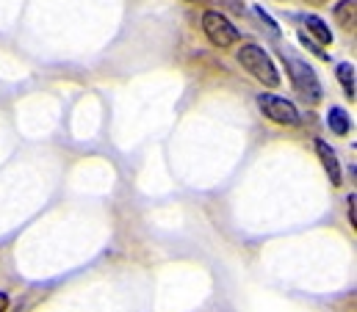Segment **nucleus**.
<instances>
[{
    "label": "nucleus",
    "instance_id": "f257e3e1",
    "mask_svg": "<svg viewBox=\"0 0 357 312\" xmlns=\"http://www.w3.org/2000/svg\"><path fill=\"white\" fill-rule=\"evenodd\" d=\"M238 64L255 80H261L264 86H277L280 83V72H277L271 56L261 45H241L238 47Z\"/></svg>",
    "mask_w": 357,
    "mask_h": 312
},
{
    "label": "nucleus",
    "instance_id": "f03ea898",
    "mask_svg": "<svg viewBox=\"0 0 357 312\" xmlns=\"http://www.w3.org/2000/svg\"><path fill=\"white\" fill-rule=\"evenodd\" d=\"M282 64H285V72H288V78L294 83V88H296L307 102H319V100H321V83L316 78L313 67H307L305 61L291 58V56H285V53H282Z\"/></svg>",
    "mask_w": 357,
    "mask_h": 312
},
{
    "label": "nucleus",
    "instance_id": "7ed1b4c3",
    "mask_svg": "<svg viewBox=\"0 0 357 312\" xmlns=\"http://www.w3.org/2000/svg\"><path fill=\"white\" fill-rule=\"evenodd\" d=\"M202 31H205L208 42L213 47H219V50L233 47L238 42V28L225 14H219V11H205L202 14Z\"/></svg>",
    "mask_w": 357,
    "mask_h": 312
},
{
    "label": "nucleus",
    "instance_id": "20e7f679",
    "mask_svg": "<svg viewBox=\"0 0 357 312\" xmlns=\"http://www.w3.org/2000/svg\"><path fill=\"white\" fill-rule=\"evenodd\" d=\"M258 105L264 111V116H268L271 122L277 125H285V127H296L299 125V111L294 102L282 100V97H274V94H261L258 97Z\"/></svg>",
    "mask_w": 357,
    "mask_h": 312
},
{
    "label": "nucleus",
    "instance_id": "39448f33",
    "mask_svg": "<svg viewBox=\"0 0 357 312\" xmlns=\"http://www.w3.org/2000/svg\"><path fill=\"white\" fill-rule=\"evenodd\" d=\"M316 153H319V160H321L324 171L330 174V182H333V185H341V163H338V155H335V150H333L327 141L316 139Z\"/></svg>",
    "mask_w": 357,
    "mask_h": 312
},
{
    "label": "nucleus",
    "instance_id": "423d86ee",
    "mask_svg": "<svg viewBox=\"0 0 357 312\" xmlns=\"http://www.w3.org/2000/svg\"><path fill=\"white\" fill-rule=\"evenodd\" d=\"M305 28L307 33H313L319 39V45H333V31L327 28V22L316 14H305Z\"/></svg>",
    "mask_w": 357,
    "mask_h": 312
},
{
    "label": "nucleus",
    "instance_id": "0eeeda50",
    "mask_svg": "<svg viewBox=\"0 0 357 312\" xmlns=\"http://www.w3.org/2000/svg\"><path fill=\"white\" fill-rule=\"evenodd\" d=\"M355 6L357 0H341L335 6V20L344 31H355Z\"/></svg>",
    "mask_w": 357,
    "mask_h": 312
},
{
    "label": "nucleus",
    "instance_id": "6e6552de",
    "mask_svg": "<svg viewBox=\"0 0 357 312\" xmlns=\"http://www.w3.org/2000/svg\"><path fill=\"white\" fill-rule=\"evenodd\" d=\"M327 125H330V130H333L335 136H347V133H349V114L335 105V108H330V114H327Z\"/></svg>",
    "mask_w": 357,
    "mask_h": 312
},
{
    "label": "nucleus",
    "instance_id": "1a4fd4ad",
    "mask_svg": "<svg viewBox=\"0 0 357 312\" xmlns=\"http://www.w3.org/2000/svg\"><path fill=\"white\" fill-rule=\"evenodd\" d=\"M338 80H341V86H344V94L349 97V100H355V94H357V83H355V67L352 64H338Z\"/></svg>",
    "mask_w": 357,
    "mask_h": 312
},
{
    "label": "nucleus",
    "instance_id": "9d476101",
    "mask_svg": "<svg viewBox=\"0 0 357 312\" xmlns=\"http://www.w3.org/2000/svg\"><path fill=\"white\" fill-rule=\"evenodd\" d=\"M255 17H258V20H261V22L266 25L268 33H271V36H280V28H277V22H274V20L268 17V14L264 11V8H258V6H255Z\"/></svg>",
    "mask_w": 357,
    "mask_h": 312
},
{
    "label": "nucleus",
    "instance_id": "9b49d317",
    "mask_svg": "<svg viewBox=\"0 0 357 312\" xmlns=\"http://www.w3.org/2000/svg\"><path fill=\"white\" fill-rule=\"evenodd\" d=\"M299 42H302V45H305V47H307V50H313V53H316V56H319V58H327V53H324V50H321V47H319V45H313V42H310V36H307V33H305V31H302V33H299Z\"/></svg>",
    "mask_w": 357,
    "mask_h": 312
},
{
    "label": "nucleus",
    "instance_id": "f8f14e48",
    "mask_svg": "<svg viewBox=\"0 0 357 312\" xmlns=\"http://www.w3.org/2000/svg\"><path fill=\"white\" fill-rule=\"evenodd\" d=\"M347 210H349V221H352V227H357V196L355 194H349V199H347Z\"/></svg>",
    "mask_w": 357,
    "mask_h": 312
},
{
    "label": "nucleus",
    "instance_id": "ddd939ff",
    "mask_svg": "<svg viewBox=\"0 0 357 312\" xmlns=\"http://www.w3.org/2000/svg\"><path fill=\"white\" fill-rule=\"evenodd\" d=\"M6 310H8V296L0 293V312H6Z\"/></svg>",
    "mask_w": 357,
    "mask_h": 312
}]
</instances>
